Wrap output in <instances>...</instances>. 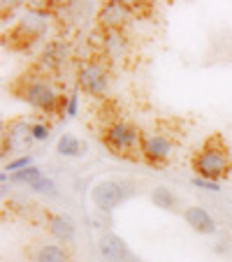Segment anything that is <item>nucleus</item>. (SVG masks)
I'll list each match as a JSON object with an SVG mask.
<instances>
[{
  "instance_id": "1",
  "label": "nucleus",
  "mask_w": 232,
  "mask_h": 262,
  "mask_svg": "<svg viewBox=\"0 0 232 262\" xmlns=\"http://www.w3.org/2000/svg\"><path fill=\"white\" fill-rule=\"evenodd\" d=\"M193 169H195L198 179L216 181L227 172V158L216 148H204L198 154V158L193 160Z\"/></svg>"
},
{
  "instance_id": "2",
  "label": "nucleus",
  "mask_w": 232,
  "mask_h": 262,
  "mask_svg": "<svg viewBox=\"0 0 232 262\" xmlns=\"http://www.w3.org/2000/svg\"><path fill=\"white\" fill-rule=\"evenodd\" d=\"M91 200L93 204L100 209V211H112L116 209L121 202H123V188H121V183L116 181H98L91 190Z\"/></svg>"
},
{
  "instance_id": "3",
  "label": "nucleus",
  "mask_w": 232,
  "mask_h": 262,
  "mask_svg": "<svg viewBox=\"0 0 232 262\" xmlns=\"http://www.w3.org/2000/svg\"><path fill=\"white\" fill-rule=\"evenodd\" d=\"M104 139H107V146L112 151H128V148H135V144L139 142V133L128 123H114L107 130Z\"/></svg>"
},
{
  "instance_id": "4",
  "label": "nucleus",
  "mask_w": 232,
  "mask_h": 262,
  "mask_svg": "<svg viewBox=\"0 0 232 262\" xmlns=\"http://www.w3.org/2000/svg\"><path fill=\"white\" fill-rule=\"evenodd\" d=\"M79 89L91 95H102L107 91V72L98 63H89L79 70Z\"/></svg>"
},
{
  "instance_id": "5",
  "label": "nucleus",
  "mask_w": 232,
  "mask_h": 262,
  "mask_svg": "<svg viewBox=\"0 0 232 262\" xmlns=\"http://www.w3.org/2000/svg\"><path fill=\"white\" fill-rule=\"evenodd\" d=\"M98 253L104 262H125L130 257L128 244L112 232L102 234V237L98 239Z\"/></svg>"
},
{
  "instance_id": "6",
  "label": "nucleus",
  "mask_w": 232,
  "mask_h": 262,
  "mask_svg": "<svg viewBox=\"0 0 232 262\" xmlns=\"http://www.w3.org/2000/svg\"><path fill=\"white\" fill-rule=\"evenodd\" d=\"M26 102L33 104L35 109H45V112H54L56 102H58V95L54 93V89L42 81L33 84L28 91H26Z\"/></svg>"
},
{
  "instance_id": "7",
  "label": "nucleus",
  "mask_w": 232,
  "mask_h": 262,
  "mask_svg": "<svg viewBox=\"0 0 232 262\" xmlns=\"http://www.w3.org/2000/svg\"><path fill=\"white\" fill-rule=\"evenodd\" d=\"M142 154H144V158L151 160V163H163V160H167L170 154H172V142H170L167 137H163V135H151V137L144 139Z\"/></svg>"
},
{
  "instance_id": "8",
  "label": "nucleus",
  "mask_w": 232,
  "mask_h": 262,
  "mask_svg": "<svg viewBox=\"0 0 232 262\" xmlns=\"http://www.w3.org/2000/svg\"><path fill=\"white\" fill-rule=\"evenodd\" d=\"M183 221H186L198 234H214L216 232V221H214L212 213L202 207H188L186 211H183Z\"/></svg>"
},
{
  "instance_id": "9",
  "label": "nucleus",
  "mask_w": 232,
  "mask_h": 262,
  "mask_svg": "<svg viewBox=\"0 0 232 262\" xmlns=\"http://www.w3.org/2000/svg\"><path fill=\"white\" fill-rule=\"evenodd\" d=\"M49 232L58 242H72L77 225H74V221L70 216H49Z\"/></svg>"
},
{
  "instance_id": "10",
  "label": "nucleus",
  "mask_w": 232,
  "mask_h": 262,
  "mask_svg": "<svg viewBox=\"0 0 232 262\" xmlns=\"http://www.w3.org/2000/svg\"><path fill=\"white\" fill-rule=\"evenodd\" d=\"M45 28H47V24L40 14H26V19L19 24V33L28 35V40L30 37H40L45 33Z\"/></svg>"
},
{
  "instance_id": "11",
  "label": "nucleus",
  "mask_w": 232,
  "mask_h": 262,
  "mask_svg": "<svg viewBox=\"0 0 232 262\" xmlns=\"http://www.w3.org/2000/svg\"><path fill=\"white\" fill-rule=\"evenodd\" d=\"M151 202L156 204L158 209H165V211H172L174 207H177V195L172 193L170 188H165V186H158V188L151 190Z\"/></svg>"
},
{
  "instance_id": "12",
  "label": "nucleus",
  "mask_w": 232,
  "mask_h": 262,
  "mask_svg": "<svg viewBox=\"0 0 232 262\" xmlns=\"http://www.w3.org/2000/svg\"><path fill=\"white\" fill-rule=\"evenodd\" d=\"M56 148H58V154L65 156V158H77V156H81V142L74 135H63V137L58 139V144H56Z\"/></svg>"
},
{
  "instance_id": "13",
  "label": "nucleus",
  "mask_w": 232,
  "mask_h": 262,
  "mask_svg": "<svg viewBox=\"0 0 232 262\" xmlns=\"http://www.w3.org/2000/svg\"><path fill=\"white\" fill-rule=\"evenodd\" d=\"M37 262H70V255L60 246L47 244V246H42L37 251Z\"/></svg>"
},
{
  "instance_id": "14",
  "label": "nucleus",
  "mask_w": 232,
  "mask_h": 262,
  "mask_svg": "<svg viewBox=\"0 0 232 262\" xmlns=\"http://www.w3.org/2000/svg\"><path fill=\"white\" fill-rule=\"evenodd\" d=\"M123 14H125V10L119 3H109V5H104L102 12H100V21H102L104 26H119L121 21H123Z\"/></svg>"
},
{
  "instance_id": "15",
  "label": "nucleus",
  "mask_w": 232,
  "mask_h": 262,
  "mask_svg": "<svg viewBox=\"0 0 232 262\" xmlns=\"http://www.w3.org/2000/svg\"><path fill=\"white\" fill-rule=\"evenodd\" d=\"M30 128L26 123H14L10 128V148H16V146H21V144H26V142H30Z\"/></svg>"
},
{
  "instance_id": "16",
  "label": "nucleus",
  "mask_w": 232,
  "mask_h": 262,
  "mask_svg": "<svg viewBox=\"0 0 232 262\" xmlns=\"http://www.w3.org/2000/svg\"><path fill=\"white\" fill-rule=\"evenodd\" d=\"M28 188L33 190V193H40V195H56V183H54V179H47V177L37 179L35 183H30Z\"/></svg>"
},
{
  "instance_id": "17",
  "label": "nucleus",
  "mask_w": 232,
  "mask_h": 262,
  "mask_svg": "<svg viewBox=\"0 0 232 262\" xmlns=\"http://www.w3.org/2000/svg\"><path fill=\"white\" fill-rule=\"evenodd\" d=\"M37 179H42V172L35 165H30V167H26V169H21V172H16L14 174V181H21V183H35Z\"/></svg>"
},
{
  "instance_id": "18",
  "label": "nucleus",
  "mask_w": 232,
  "mask_h": 262,
  "mask_svg": "<svg viewBox=\"0 0 232 262\" xmlns=\"http://www.w3.org/2000/svg\"><path fill=\"white\" fill-rule=\"evenodd\" d=\"M33 165V158L30 156H21V158H16V160H12V163H7L5 165V172H21V169H26V167H30Z\"/></svg>"
},
{
  "instance_id": "19",
  "label": "nucleus",
  "mask_w": 232,
  "mask_h": 262,
  "mask_svg": "<svg viewBox=\"0 0 232 262\" xmlns=\"http://www.w3.org/2000/svg\"><path fill=\"white\" fill-rule=\"evenodd\" d=\"M193 186L204 188V190H209V193H218V190H221L218 181H207V179H198V177H193Z\"/></svg>"
},
{
  "instance_id": "20",
  "label": "nucleus",
  "mask_w": 232,
  "mask_h": 262,
  "mask_svg": "<svg viewBox=\"0 0 232 262\" xmlns=\"http://www.w3.org/2000/svg\"><path fill=\"white\" fill-rule=\"evenodd\" d=\"M77 109H79V95L72 93L65 104V116H77Z\"/></svg>"
},
{
  "instance_id": "21",
  "label": "nucleus",
  "mask_w": 232,
  "mask_h": 262,
  "mask_svg": "<svg viewBox=\"0 0 232 262\" xmlns=\"http://www.w3.org/2000/svg\"><path fill=\"white\" fill-rule=\"evenodd\" d=\"M30 135H33V139H40V142H42V139L49 137V128H45V125H40V123L30 125Z\"/></svg>"
}]
</instances>
